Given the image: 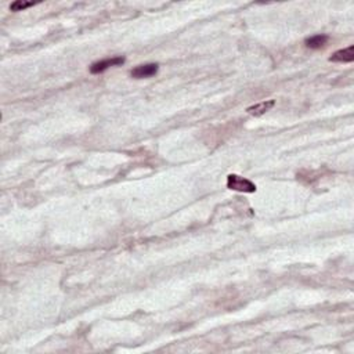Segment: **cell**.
Instances as JSON below:
<instances>
[{"instance_id":"obj_1","label":"cell","mask_w":354,"mask_h":354,"mask_svg":"<svg viewBox=\"0 0 354 354\" xmlns=\"http://www.w3.org/2000/svg\"><path fill=\"white\" fill-rule=\"evenodd\" d=\"M227 187L234 191H239V193H255L256 191V186L248 179L236 176V174H230L227 177Z\"/></svg>"},{"instance_id":"obj_2","label":"cell","mask_w":354,"mask_h":354,"mask_svg":"<svg viewBox=\"0 0 354 354\" xmlns=\"http://www.w3.org/2000/svg\"><path fill=\"white\" fill-rule=\"evenodd\" d=\"M125 63V57H114V58H107V60H101L94 63L90 67L91 74H101L111 67H118Z\"/></svg>"},{"instance_id":"obj_3","label":"cell","mask_w":354,"mask_h":354,"mask_svg":"<svg viewBox=\"0 0 354 354\" xmlns=\"http://www.w3.org/2000/svg\"><path fill=\"white\" fill-rule=\"evenodd\" d=\"M159 65L158 64H146V65H139L134 70H132L130 75L136 79H143V78L154 77L158 72Z\"/></svg>"},{"instance_id":"obj_4","label":"cell","mask_w":354,"mask_h":354,"mask_svg":"<svg viewBox=\"0 0 354 354\" xmlns=\"http://www.w3.org/2000/svg\"><path fill=\"white\" fill-rule=\"evenodd\" d=\"M331 63H353L354 61V46H349L347 49L339 50L336 53H333L329 57Z\"/></svg>"},{"instance_id":"obj_5","label":"cell","mask_w":354,"mask_h":354,"mask_svg":"<svg viewBox=\"0 0 354 354\" xmlns=\"http://www.w3.org/2000/svg\"><path fill=\"white\" fill-rule=\"evenodd\" d=\"M274 105H275V101H274V100H267V101L259 103V104L256 105H252L246 111H248V114H250V115L260 117V115H263V114H266L267 111H270Z\"/></svg>"},{"instance_id":"obj_6","label":"cell","mask_w":354,"mask_h":354,"mask_svg":"<svg viewBox=\"0 0 354 354\" xmlns=\"http://www.w3.org/2000/svg\"><path fill=\"white\" fill-rule=\"evenodd\" d=\"M328 40H329V36L328 35H315L306 39V46L309 49H321V47L325 46Z\"/></svg>"},{"instance_id":"obj_7","label":"cell","mask_w":354,"mask_h":354,"mask_svg":"<svg viewBox=\"0 0 354 354\" xmlns=\"http://www.w3.org/2000/svg\"><path fill=\"white\" fill-rule=\"evenodd\" d=\"M38 3H39V1H24V0H15L14 3H11L10 10H11V11H22V10H25V8L35 6Z\"/></svg>"}]
</instances>
